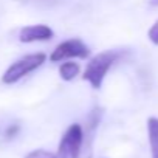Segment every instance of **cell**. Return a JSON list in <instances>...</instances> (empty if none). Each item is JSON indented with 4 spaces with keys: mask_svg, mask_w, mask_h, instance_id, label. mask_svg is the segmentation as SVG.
Returning a JSON list of instances; mask_svg holds the SVG:
<instances>
[{
    "mask_svg": "<svg viewBox=\"0 0 158 158\" xmlns=\"http://www.w3.org/2000/svg\"><path fill=\"white\" fill-rule=\"evenodd\" d=\"M54 36L53 30L47 25H31V27H25L20 30L19 39L20 42L30 44V42H36V40H50Z\"/></svg>",
    "mask_w": 158,
    "mask_h": 158,
    "instance_id": "5",
    "label": "cell"
},
{
    "mask_svg": "<svg viewBox=\"0 0 158 158\" xmlns=\"http://www.w3.org/2000/svg\"><path fill=\"white\" fill-rule=\"evenodd\" d=\"M19 130H20V127H19L17 124H13V126H10V127L6 129L5 136H6V138H14V136L19 133Z\"/></svg>",
    "mask_w": 158,
    "mask_h": 158,
    "instance_id": "10",
    "label": "cell"
},
{
    "mask_svg": "<svg viewBox=\"0 0 158 158\" xmlns=\"http://www.w3.org/2000/svg\"><path fill=\"white\" fill-rule=\"evenodd\" d=\"M77 73H79V65L76 62H65L59 68V74L64 81H71Z\"/></svg>",
    "mask_w": 158,
    "mask_h": 158,
    "instance_id": "7",
    "label": "cell"
},
{
    "mask_svg": "<svg viewBox=\"0 0 158 158\" xmlns=\"http://www.w3.org/2000/svg\"><path fill=\"white\" fill-rule=\"evenodd\" d=\"M47 56L44 53H36V54H30V56H25L23 59L14 62L3 74L2 81L5 84H14L17 82L19 79H22L23 76H27L28 73L34 71L36 68H39L44 62H45Z\"/></svg>",
    "mask_w": 158,
    "mask_h": 158,
    "instance_id": "3",
    "label": "cell"
},
{
    "mask_svg": "<svg viewBox=\"0 0 158 158\" xmlns=\"http://www.w3.org/2000/svg\"><path fill=\"white\" fill-rule=\"evenodd\" d=\"M89 54H90V50L82 40L70 39V40H65V42H62L60 45L56 47V50L50 56V60L59 62V60H64V59H68V57L85 59V57H89Z\"/></svg>",
    "mask_w": 158,
    "mask_h": 158,
    "instance_id": "4",
    "label": "cell"
},
{
    "mask_svg": "<svg viewBox=\"0 0 158 158\" xmlns=\"http://www.w3.org/2000/svg\"><path fill=\"white\" fill-rule=\"evenodd\" d=\"M149 3H150L152 6H158V0H149Z\"/></svg>",
    "mask_w": 158,
    "mask_h": 158,
    "instance_id": "11",
    "label": "cell"
},
{
    "mask_svg": "<svg viewBox=\"0 0 158 158\" xmlns=\"http://www.w3.org/2000/svg\"><path fill=\"white\" fill-rule=\"evenodd\" d=\"M147 132L152 149V158H158V118L147 119Z\"/></svg>",
    "mask_w": 158,
    "mask_h": 158,
    "instance_id": "6",
    "label": "cell"
},
{
    "mask_svg": "<svg viewBox=\"0 0 158 158\" xmlns=\"http://www.w3.org/2000/svg\"><path fill=\"white\" fill-rule=\"evenodd\" d=\"M147 36H149V39H150L155 45H158V20L152 25V28L149 30V34H147Z\"/></svg>",
    "mask_w": 158,
    "mask_h": 158,
    "instance_id": "9",
    "label": "cell"
},
{
    "mask_svg": "<svg viewBox=\"0 0 158 158\" xmlns=\"http://www.w3.org/2000/svg\"><path fill=\"white\" fill-rule=\"evenodd\" d=\"M25 158H56V153L48 152V150H44V149H37V150L30 152Z\"/></svg>",
    "mask_w": 158,
    "mask_h": 158,
    "instance_id": "8",
    "label": "cell"
},
{
    "mask_svg": "<svg viewBox=\"0 0 158 158\" xmlns=\"http://www.w3.org/2000/svg\"><path fill=\"white\" fill-rule=\"evenodd\" d=\"M84 144V130L79 124H71L64 133L56 158H79Z\"/></svg>",
    "mask_w": 158,
    "mask_h": 158,
    "instance_id": "2",
    "label": "cell"
},
{
    "mask_svg": "<svg viewBox=\"0 0 158 158\" xmlns=\"http://www.w3.org/2000/svg\"><path fill=\"white\" fill-rule=\"evenodd\" d=\"M116 57H118L116 51H104V53H99L98 56H95L89 62V65L82 74L84 81L90 82V85L93 89H99L102 85V81H104L109 68L113 65Z\"/></svg>",
    "mask_w": 158,
    "mask_h": 158,
    "instance_id": "1",
    "label": "cell"
}]
</instances>
